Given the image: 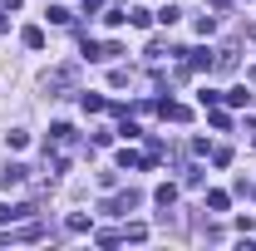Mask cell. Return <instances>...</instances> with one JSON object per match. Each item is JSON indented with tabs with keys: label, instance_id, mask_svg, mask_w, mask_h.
Wrapping results in <instances>:
<instances>
[{
	"label": "cell",
	"instance_id": "1",
	"mask_svg": "<svg viewBox=\"0 0 256 251\" xmlns=\"http://www.w3.org/2000/svg\"><path fill=\"white\" fill-rule=\"evenodd\" d=\"M30 217V207H10V202H0V222H20Z\"/></svg>",
	"mask_w": 256,
	"mask_h": 251
}]
</instances>
